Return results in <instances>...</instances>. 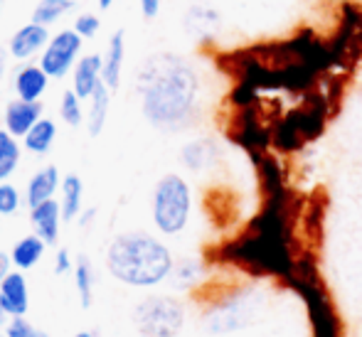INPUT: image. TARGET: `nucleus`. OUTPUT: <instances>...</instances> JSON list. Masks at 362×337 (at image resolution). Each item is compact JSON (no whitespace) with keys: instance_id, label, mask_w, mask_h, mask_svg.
Wrapping results in <instances>:
<instances>
[{"instance_id":"nucleus-32","label":"nucleus","mask_w":362,"mask_h":337,"mask_svg":"<svg viewBox=\"0 0 362 337\" xmlns=\"http://www.w3.org/2000/svg\"><path fill=\"white\" fill-rule=\"evenodd\" d=\"M8 323H10V315H8V310H5L3 300H0V330H5V325Z\"/></svg>"},{"instance_id":"nucleus-15","label":"nucleus","mask_w":362,"mask_h":337,"mask_svg":"<svg viewBox=\"0 0 362 337\" xmlns=\"http://www.w3.org/2000/svg\"><path fill=\"white\" fill-rule=\"evenodd\" d=\"M49 74L40 64H28L15 74V91L23 101H40V96L47 89Z\"/></svg>"},{"instance_id":"nucleus-26","label":"nucleus","mask_w":362,"mask_h":337,"mask_svg":"<svg viewBox=\"0 0 362 337\" xmlns=\"http://www.w3.org/2000/svg\"><path fill=\"white\" fill-rule=\"evenodd\" d=\"M5 335H8V337H49L45 330H40L37 325L30 323L25 315L10 318V323L5 325Z\"/></svg>"},{"instance_id":"nucleus-21","label":"nucleus","mask_w":362,"mask_h":337,"mask_svg":"<svg viewBox=\"0 0 362 337\" xmlns=\"http://www.w3.org/2000/svg\"><path fill=\"white\" fill-rule=\"evenodd\" d=\"M54 138H57V126H54V121L40 119L37 124L28 131V136H25L23 141L30 153H47L49 148H52Z\"/></svg>"},{"instance_id":"nucleus-18","label":"nucleus","mask_w":362,"mask_h":337,"mask_svg":"<svg viewBox=\"0 0 362 337\" xmlns=\"http://www.w3.org/2000/svg\"><path fill=\"white\" fill-rule=\"evenodd\" d=\"M45 249H47V244H45L42 239L37 237V234H28V237H23V239H20V242L13 247V252H10L15 268H18V271H30V268H35L40 261H42Z\"/></svg>"},{"instance_id":"nucleus-29","label":"nucleus","mask_w":362,"mask_h":337,"mask_svg":"<svg viewBox=\"0 0 362 337\" xmlns=\"http://www.w3.org/2000/svg\"><path fill=\"white\" fill-rule=\"evenodd\" d=\"M74 271V259L72 254H69V249H59L57 254H54V273L57 276H67Z\"/></svg>"},{"instance_id":"nucleus-12","label":"nucleus","mask_w":362,"mask_h":337,"mask_svg":"<svg viewBox=\"0 0 362 337\" xmlns=\"http://www.w3.org/2000/svg\"><path fill=\"white\" fill-rule=\"evenodd\" d=\"M101 67H104V57L99 54H89L81 57L74 67V94L79 99H89L96 91V86L101 84Z\"/></svg>"},{"instance_id":"nucleus-19","label":"nucleus","mask_w":362,"mask_h":337,"mask_svg":"<svg viewBox=\"0 0 362 337\" xmlns=\"http://www.w3.org/2000/svg\"><path fill=\"white\" fill-rule=\"evenodd\" d=\"M62 217L64 222H74L81 212V197H84V185H81L79 175H67L62 180Z\"/></svg>"},{"instance_id":"nucleus-7","label":"nucleus","mask_w":362,"mask_h":337,"mask_svg":"<svg viewBox=\"0 0 362 337\" xmlns=\"http://www.w3.org/2000/svg\"><path fill=\"white\" fill-rule=\"evenodd\" d=\"M42 119V104L40 101L15 99L5 106V131L15 138H25L28 131Z\"/></svg>"},{"instance_id":"nucleus-11","label":"nucleus","mask_w":362,"mask_h":337,"mask_svg":"<svg viewBox=\"0 0 362 337\" xmlns=\"http://www.w3.org/2000/svg\"><path fill=\"white\" fill-rule=\"evenodd\" d=\"M59 187H62L59 170L54 165H47L30 177L28 190H25V202H28V207L33 209L47 200H54V192H57Z\"/></svg>"},{"instance_id":"nucleus-24","label":"nucleus","mask_w":362,"mask_h":337,"mask_svg":"<svg viewBox=\"0 0 362 337\" xmlns=\"http://www.w3.org/2000/svg\"><path fill=\"white\" fill-rule=\"evenodd\" d=\"M20 162V146L15 136L8 131H0V182H5L15 172Z\"/></svg>"},{"instance_id":"nucleus-20","label":"nucleus","mask_w":362,"mask_h":337,"mask_svg":"<svg viewBox=\"0 0 362 337\" xmlns=\"http://www.w3.org/2000/svg\"><path fill=\"white\" fill-rule=\"evenodd\" d=\"M74 288L81 300V308H91L94 300V266L86 256H79L74 261Z\"/></svg>"},{"instance_id":"nucleus-4","label":"nucleus","mask_w":362,"mask_h":337,"mask_svg":"<svg viewBox=\"0 0 362 337\" xmlns=\"http://www.w3.org/2000/svg\"><path fill=\"white\" fill-rule=\"evenodd\" d=\"M136 330L148 337H177L185 328V305L173 295H148L131 313Z\"/></svg>"},{"instance_id":"nucleus-30","label":"nucleus","mask_w":362,"mask_h":337,"mask_svg":"<svg viewBox=\"0 0 362 337\" xmlns=\"http://www.w3.org/2000/svg\"><path fill=\"white\" fill-rule=\"evenodd\" d=\"M13 268H15L13 256H10V254H5V252H0V283H3L10 273H13Z\"/></svg>"},{"instance_id":"nucleus-17","label":"nucleus","mask_w":362,"mask_h":337,"mask_svg":"<svg viewBox=\"0 0 362 337\" xmlns=\"http://www.w3.org/2000/svg\"><path fill=\"white\" fill-rule=\"evenodd\" d=\"M219 158V150H217V146L212 141H192V143H187L185 148H182V153H180V160H182V165L187 167V170H192V172H202V170H207L210 165H215V160Z\"/></svg>"},{"instance_id":"nucleus-28","label":"nucleus","mask_w":362,"mask_h":337,"mask_svg":"<svg viewBox=\"0 0 362 337\" xmlns=\"http://www.w3.org/2000/svg\"><path fill=\"white\" fill-rule=\"evenodd\" d=\"M99 18L96 15H81V18H76L74 23V30L81 35V37H94L96 32H99Z\"/></svg>"},{"instance_id":"nucleus-6","label":"nucleus","mask_w":362,"mask_h":337,"mask_svg":"<svg viewBox=\"0 0 362 337\" xmlns=\"http://www.w3.org/2000/svg\"><path fill=\"white\" fill-rule=\"evenodd\" d=\"M254 318V303L247 298H234V300H224L217 308H212L210 313L202 320V328L212 335H224V333H234L239 328H247Z\"/></svg>"},{"instance_id":"nucleus-22","label":"nucleus","mask_w":362,"mask_h":337,"mask_svg":"<svg viewBox=\"0 0 362 337\" xmlns=\"http://www.w3.org/2000/svg\"><path fill=\"white\" fill-rule=\"evenodd\" d=\"M72 8H74V0H40L37 8L33 10V23L47 28V25L57 23Z\"/></svg>"},{"instance_id":"nucleus-27","label":"nucleus","mask_w":362,"mask_h":337,"mask_svg":"<svg viewBox=\"0 0 362 337\" xmlns=\"http://www.w3.org/2000/svg\"><path fill=\"white\" fill-rule=\"evenodd\" d=\"M20 202H23V197H20L18 187H13L10 182H0V217L18 212Z\"/></svg>"},{"instance_id":"nucleus-10","label":"nucleus","mask_w":362,"mask_h":337,"mask_svg":"<svg viewBox=\"0 0 362 337\" xmlns=\"http://www.w3.org/2000/svg\"><path fill=\"white\" fill-rule=\"evenodd\" d=\"M49 45V35H47V28L42 25H25L20 28L18 32L10 37V54L15 59H30L33 54H37L40 49H45Z\"/></svg>"},{"instance_id":"nucleus-14","label":"nucleus","mask_w":362,"mask_h":337,"mask_svg":"<svg viewBox=\"0 0 362 337\" xmlns=\"http://www.w3.org/2000/svg\"><path fill=\"white\" fill-rule=\"evenodd\" d=\"M219 25H222V15L210 5H192L185 15V30L187 35L197 40H207L212 35H217Z\"/></svg>"},{"instance_id":"nucleus-23","label":"nucleus","mask_w":362,"mask_h":337,"mask_svg":"<svg viewBox=\"0 0 362 337\" xmlns=\"http://www.w3.org/2000/svg\"><path fill=\"white\" fill-rule=\"evenodd\" d=\"M168 278H170V283L175 288H192L202 278V264L195 261V259H180V261H175Z\"/></svg>"},{"instance_id":"nucleus-37","label":"nucleus","mask_w":362,"mask_h":337,"mask_svg":"<svg viewBox=\"0 0 362 337\" xmlns=\"http://www.w3.org/2000/svg\"><path fill=\"white\" fill-rule=\"evenodd\" d=\"M139 337H148V335H139Z\"/></svg>"},{"instance_id":"nucleus-13","label":"nucleus","mask_w":362,"mask_h":337,"mask_svg":"<svg viewBox=\"0 0 362 337\" xmlns=\"http://www.w3.org/2000/svg\"><path fill=\"white\" fill-rule=\"evenodd\" d=\"M124 54H126V42H124V30H116L109 40V49L104 54V67H101V81L109 86L111 91L119 89L121 84V67H124Z\"/></svg>"},{"instance_id":"nucleus-8","label":"nucleus","mask_w":362,"mask_h":337,"mask_svg":"<svg viewBox=\"0 0 362 337\" xmlns=\"http://www.w3.org/2000/svg\"><path fill=\"white\" fill-rule=\"evenodd\" d=\"M64 222L62 217V204L57 200H47L37 207L30 209V224H33L35 234L42 239L45 244H54L59 239V224Z\"/></svg>"},{"instance_id":"nucleus-16","label":"nucleus","mask_w":362,"mask_h":337,"mask_svg":"<svg viewBox=\"0 0 362 337\" xmlns=\"http://www.w3.org/2000/svg\"><path fill=\"white\" fill-rule=\"evenodd\" d=\"M109 109H111V89L101 81L96 86V91L89 96V111H86V129H89V136H99L106 126V119H109Z\"/></svg>"},{"instance_id":"nucleus-5","label":"nucleus","mask_w":362,"mask_h":337,"mask_svg":"<svg viewBox=\"0 0 362 337\" xmlns=\"http://www.w3.org/2000/svg\"><path fill=\"white\" fill-rule=\"evenodd\" d=\"M81 40L84 37H81L76 30H62L59 35H54V37L49 40L47 47H45L40 67L47 71L49 76H54V79L64 76L69 69H72L76 54H79Z\"/></svg>"},{"instance_id":"nucleus-35","label":"nucleus","mask_w":362,"mask_h":337,"mask_svg":"<svg viewBox=\"0 0 362 337\" xmlns=\"http://www.w3.org/2000/svg\"><path fill=\"white\" fill-rule=\"evenodd\" d=\"M74 337H94V333H89V330H81V333H76Z\"/></svg>"},{"instance_id":"nucleus-36","label":"nucleus","mask_w":362,"mask_h":337,"mask_svg":"<svg viewBox=\"0 0 362 337\" xmlns=\"http://www.w3.org/2000/svg\"><path fill=\"white\" fill-rule=\"evenodd\" d=\"M0 337H8V335H5V330H0Z\"/></svg>"},{"instance_id":"nucleus-33","label":"nucleus","mask_w":362,"mask_h":337,"mask_svg":"<svg viewBox=\"0 0 362 337\" xmlns=\"http://www.w3.org/2000/svg\"><path fill=\"white\" fill-rule=\"evenodd\" d=\"M96 3H99V8H101V10H109L111 5H114V0H96Z\"/></svg>"},{"instance_id":"nucleus-34","label":"nucleus","mask_w":362,"mask_h":337,"mask_svg":"<svg viewBox=\"0 0 362 337\" xmlns=\"http://www.w3.org/2000/svg\"><path fill=\"white\" fill-rule=\"evenodd\" d=\"M3 74H5V54L0 52V79H3Z\"/></svg>"},{"instance_id":"nucleus-25","label":"nucleus","mask_w":362,"mask_h":337,"mask_svg":"<svg viewBox=\"0 0 362 337\" xmlns=\"http://www.w3.org/2000/svg\"><path fill=\"white\" fill-rule=\"evenodd\" d=\"M59 116L64 119V124L72 126V129H76V126L84 124V109H81V99L74 94V89L64 91L62 94V104H59Z\"/></svg>"},{"instance_id":"nucleus-1","label":"nucleus","mask_w":362,"mask_h":337,"mask_svg":"<svg viewBox=\"0 0 362 337\" xmlns=\"http://www.w3.org/2000/svg\"><path fill=\"white\" fill-rule=\"evenodd\" d=\"M197 89L195 69L175 54L148 57L139 71L141 111L156 129H182L195 114Z\"/></svg>"},{"instance_id":"nucleus-31","label":"nucleus","mask_w":362,"mask_h":337,"mask_svg":"<svg viewBox=\"0 0 362 337\" xmlns=\"http://www.w3.org/2000/svg\"><path fill=\"white\" fill-rule=\"evenodd\" d=\"M141 10H144L148 20H153L160 10V0H141Z\"/></svg>"},{"instance_id":"nucleus-3","label":"nucleus","mask_w":362,"mask_h":337,"mask_svg":"<svg viewBox=\"0 0 362 337\" xmlns=\"http://www.w3.org/2000/svg\"><path fill=\"white\" fill-rule=\"evenodd\" d=\"M192 209V195L190 185L182 180L180 175H163L158 180L156 190H153V222H156L158 232L168 234H180L187 227Z\"/></svg>"},{"instance_id":"nucleus-9","label":"nucleus","mask_w":362,"mask_h":337,"mask_svg":"<svg viewBox=\"0 0 362 337\" xmlns=\"http://www.w3.org/2000/svg\"><path fill=\"white\" fill-rule=\"evenodd\" d=\"M0 300H3L10 318H18V315L28 313L30 288H28V278H25L23 271H13V273L0 283Z\"/></svg>"},{"instance_id":"nucleus-2","label":"nucleus","mask_w":362,"mask_h":337,"mask_svg":"<svg viewBox=\"0 0 362 337\" xmlns=\"http://www.w3.org/2000/svg\"><path fill=\"white\" fill-rule=\"evenodd\" d=\"M173 254L160 239L146 232L119 234L106 249V271L131 288H153L170 276Z\"/></svg>"}]
</instances>
